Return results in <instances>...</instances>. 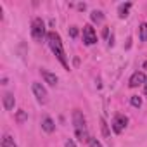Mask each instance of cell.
<instances>
[{
	"instance_id": "5bb4252c",
	"label": "cell",
	"mask_w": 147,
	"mask_h": 147,
	"mask_svg": "<svg viewBox=\"0 0 147 147\" xmlns=\"http://www.w3.org/2000/svg\"><path fill=\"white\" fill-rule=\"evenodd\" d=\"M138 36L142 42H147V23H142L138 28Z\"/></svg>"
},
{
	"instance_id": "ba28073f",
	"label": "cell",
	"mask_w": 147,
	"mask_h": 147,
	"mask_svg": "<svg viewBox=\"0 0 147 147\" xmlns=\"http://www.w3.org/2000/svg\"><path fill=\"white\" fill-rule=\"evenodd\" d=\"M2 104H4V109H5V111H11V109H14V106H16L14 94H11V92H5V94H4V97H2Z\"/></svg>"
},
{
	"instance_id": "5b68a950",
	"label": "cell",
	"mask_w": 147,
	"mask_h": 147,
	"mask_svg": "<svg viewBox=\"0 0 147 147\" xmlns=\"http://www.w3.org/2000/svg\"><path fill=\"white\" fill-rule=\"evenodd\" d=\"M126 125H128V118H126L125 114H121V113L114 114L113 123H111V128H113V131H114L116 135H119V133L126 128Z\"/></svg>"
},
{
	"instance_id": "277c9868",
	"label": "cell",
	"mask_w": 147,
	"mask_h": 147,
	"mask_svg": "<svg viewBox=\"0 0 147 147\" xmlns=\"http://www.w3.org/2000/svg\"><path fill=\"white\" fill-rule=\"evenodd\" d=\"M31 90H33V95L36 97V100H38L40 104H47V102H49V94H47V88H45L42 83L33 82Z\"/></svg>"
},
{
	"instance_id": "9a60e30c",
	"label": "cell",
	"mask_w": 147,
	"mask_h": 147,
	"mask_svg": "<svg viewBox=\"0 0 147 147\" xmlns=\"http://www.w3.org/2000/svg\"><path fill=\"white\" fill-rule=\"evenodd\" d=\"M26 119H28V114H26V111H23V109H21V111H18V114H16V121L21 125V123H24Z\"/></svg>"
},
{
	"instance_id": "8992f818",
	"label": "cell",
	"mask_w": 147,
	"mask_h": 147,
	"mask_svg": "<svg viewBox=\"0 0 147 147\" xmlns=\"http://www.w3.org/2000/svg\"><path fill=\"white\" fill-rule=\"evenodd\" d=\"M83 43L85 45L97 43V33H95V30H94L92 24H85L83 26Z\"/></svg>"
},
{
	"instance_id": "30bf717a",
	"label": "cell",
	"mask_w": 147,
	"mask_h": 147,
	"mask_svg": "<svg viewBox=\"0 0 147 147\" xmlns=\"http://www.w3.org/2000/svg\"><path fill=\"white\" fill-rule=\"evenodd\" d=\"M42 128H43L47 133H52V131L55 130V123H54V119H52L50 116H45V118L42 119Z\"/></svg>"
},
{
	"instance_id": "d6986e66",
	"label": "cell",
	"mask_w": 147,
	"mask_h": 147,
	"mask_svg": "<svg viewBox=\"0 0 147 147\" xmlns=\"http://www.w3.org/2000/svg\"><path fill=\"white\" fill-rule=\"evenodd\" d=\"M69 35H71L73 38H76V36H78V30H76V26H71V28H69Z\"/></svg>"
},
{
	"instance_id": "9c48e42d",
	"label": "cell",
	"mask_w": 147,
	"mask_h": 147,
	"mask_svg": "<svg viewBox=\"0 0 147 147\" xmlns=\"http://www.w3.org/2000/svg\"><path fill=\"white\" fill-rule=\"evenodd\" d=\"M40 73H42V78L45 80V83H47V85H50V87H55V85H57L59 78L54 75V73H50V71H47V69H42Z\"/></svg>"
},
{
	"instance_id": "6da1fadb",
	"label": "cell",
	"mask_w": 147,
	"mask_h": 147,
	"mask_svg": "<svg viewBox=\"0 0 147 147\" xmlns=\"http://www.w3.org/2000/svg\"><path fill=\"white\" fill-rule=\"evenodd\" d=\"M47 43L52 50V54L57 57V61L62 64V67L66 71H69V62H67V57H66V50H64V45H62V40H61V35L57 31H49L47 35Z\"/></svg>"
},
{
	"instance_id": "ac0fdd59",
	"label": "cell",
	"mask_w": 147,
	"mask_h": 147,
	"mask_svg": "<svg viewBox=\"0 0 147 147\" xmlns=\"http://www.w3.org/2000/svg\"><path fill=\"white\" fill-rule=\"evenodd\" d=\"M100 126H102V131H104V135H106V137H109V130H107V123H106L104 119H100Z\"/></svg>"
},
{
	"instance_id": "3957f363",
	"label": "cell",
	"mask_w": 147,
	"mask_h": 147,
	"mask_svg": "<svg viewBox=\"0 0 147 147\" xmlns=\"http://www.w3.org/2000/svg\"><path fill=\"white\" fill-rule=\"evenodd\" d=\"M47 35H49V31L45 28V21L42 18H35L31 21V36H33V40L42 42V40L47 38Z\"/></svg>"
},
{
	"instance_id": "8fae6325",
	"label": "cell",
	"mask_w": 147,
	"mask_h": 147,
	"mask_svg": "<svg viewBox=\"0 0 147 147\" xmlns=\"http://www.w3.org/2000/svg\"><path fill=\"white\" fill-rule=\"evenodd\" d=\"M130 9H131V2H125V4H121V5L118 7V16H119V19H125V18L128 16Z\"/></svg>"
},
{
	"instance_id": "e0dca14e",
	"label": "cell",
	"mask_w": 147,
	"mask_h": 147,
	"mask_svg": "<svg viewBox=\"0 0 147 147\" xmlns=\"http://www.w3.org/2000/svg\"><path fill=\"white\" fill-rule=\"evenodd\" d=\"M88 147H102V144L97 140V138H94V137H90V140H88Z\"/></svg>"
},
{
	"instance_id": "ffe728a7",
	"label": "cell",
	"mask_w": 147,
	"mask_h": 147,
	"mask_svg": "<svg viewBox=\"0 0 147 147\" xmlns=\"http://www.w3.org/2000/svg\"><path fill=\"white\" fill-rule=\"evenodd\" d=\"M64 147H76V144H75V140H66V144H64Z\"/></svg>"
},
{
	"instance_id": "7a4b0ae2",
	"label": "cell",
	"mask_w": 147,
	"mask_h": 147,
	"mask_svg": "<svg viewBox=\"0 0 147 147\" xmlns=\"http://www.w3.org/2000/svg\"><path fill=\"white\" fill-rule=\"evenodd\" d=\"M71 119H73V128H75L76 138H78L80 142H87V144H88L90 135H88V126H87V119H85L83 113H82L80 109H75V111H73Z\"/></svg>"
},
{
	"instance_id": "52a82bcc",
	"label": "cell",
	"mask_w": 147,
	"mask_h": 147,
	"mask_svg": "<svg viewBox=\"0 0 147 147\" xmlns=\"http://www.w3.org/2000/svg\"><path fill=\"white\" fill-rule=\"evenodd\" d=\"M145 82H147V76H145V73L144 71H135L133 75L130 76V82H128V85H130V88H137V87H144L145 85Z\"/></svg>"
},
{
	"instance_id": "4fadbf2b",
	"label": "cell",
	"mask_w": 147,
	"mask_h": 147,
	"mask_svg": "<svg viewBox=\"0 0 147 147\" xmlns=\"http://www.w3.org/2000/svg\"><path fill=\"white\" fill-rule=\"evenodd\" d=\"M90 19H92L94 23H102V21H104V14H102V11H94V12L90 14Z\"/></svg>"
},
{
	"instance_id": "2e32d148",
	"label": "cell",
	"mask_w": 147,
	"mask_h": 147,
	"mask_svg": "<svg viewBox=\"0 0 147 147\" xmlns=\"http://www.w3.org/2000/svg\"><path fill=\"white\" fill-rule=\"evenodd\" d=\"M130 104H131L133 107H140V106H142V97H138V95H131V97H130Z\"/></svg>"
},
{
	"instance_id": "7c38bea8",
	"label": "cell",
	"mask_w": 147,
	"mask_h": 147,
	"mask_svg": "<svg viewBox=\"0 0 147 147\" xmlns=\"http://www.w3.org/2000/svg\"><path fill=\"white\" fill-rule=\"evenodd\" d=\"M2 147H18V144L14 142V138L11 135H4L2 138Z\"/></svg>"
},
{
	"instance_id": "44dd1931",
	"label": "cell",
	"mask_w": 147,
	"mask_h": 147,
	"mask_svg": "<svg viewBox=\"0 0 147 147\" xmlns=\"http://www.w3.org/2000/svg\"><path fill=\"white\" fill-rule=\"evenodd\" d=\"M144 94L147 95V82H145V85H144Z\"/></svg>"
},
{
	"instance_id": "7402d4cb",
	"label": "cell",
	"mask_w": 147,
	"mask_h": 147,
	"mask_svg": "<svg viewBox=\"0 0 147 147\" xmlns=\"http://www.w3.org/2000/svg\"><path fill=\"white\" fill-rule=\"evenodd\" d=\"M142 67H144V69H147V61H145V62L142 64Z\"/></svg>"
}]
</instances>
